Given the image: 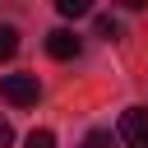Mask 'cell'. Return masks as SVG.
<instances>
[{
  "label": "cell",
  "instance_id": "cell-1",
  "mask_svg": "<svg viewBox=\"0 0 148 148\" xmlns=\"http://www.w3.org/2000/svg\"><path fill=\"white\" fill-rule=\"evenodd\" d=\"M37 74H0V97L14 106H32L37 102Z\"/></svg>",
  "mask_w": 148,
  "mask_h": 148
},
{
  "label": "cell",
  "instance_id": "cell-2",
  "mask_svg": "<svg viewBox=\"0 0 148 148\" xmlns=\"http://www.w3.org/2000/svg\"><path fill=\"white\" fill-rule=\"evenodd\" d=\"M120 139H125V148H148V106L120 111Z\"/></svg>",
  "mask_w": 148,
  "mask_h": 148
},
{
  "label": "cell",
  "instance_id": "cell-3",
  "mask_svg": "<svg viewBox=\"0 0 148 148\" xmlns=\"http://www.w3.org/2000/svg\"><path fill=\"white\" fill-rule=\"evenodd\" d=\"M46 56H51V60H74V56H79V32H69V28L46 32Z\"/></svg>",
  "mask_w": 148,
  "mask_h": 148
},
{
  "label": "cell",
  "instance_id": "cell-4",
  "mask_svg": "<svg viewBox=\"0 0 148 148\" xmlns=\"http://www.w3.org/2000/svg\"><path fill=\"white\" fill-rule=\"evenodd\" d=\"M18 51V28H9V23H0V60H9Z\"/></svg>",
  "mask_w": 148,
  "mask_h": 148
},
{
  "label": "cell",
  "instance_id": "cell-5",
  "mask_svg": "<svg viewBox=\"0 0 148 148\" xmlns=\"http://www.w3.org/2000/svg\"><path fill=\"white\" fill-rule=\"evenodd\" d=\"M56 9H60L65 18H83V14H92V5H88V0H56Z\"/></svg>",
  "mask_w": 148,
  "mask_h": 148
},
{
  "label": "cell",
  "instance_id": "cell-6",
  "mask_svg": "<svg viewBox=\"0 0 148 148\" xmlns=\"http://www.w3.org/2000/svg\"><path fill=\"white\" fill-rule=\"evenodd\" d=\"M92 28H97V37H106V42H111V37H116V32H120V28H116V18H111V14H97V18H92Z\"/></svg>",
  "mask_w": 148,
  "mask_h": 148
},
{
  "label": "cell",
  "instance_id": "cell-7",
  "mask_svg": "<svg viewBox=\"0 0 148 148\" xmlns=\"http://www.w3.org/2000/svg\"><path fill=\"white\" fill-rule=\"evenodd\" d=\"M28 148H56V134L51 130H32L28 134Z\"/></svg>",
  "mask_w": 148,
  "mask_h": 148
},
{
  "label": "cell",
  "instance_id": "cell-8",
  "mask_svg": "<svg viewBox=\"0 0 148 148\" xmlns=\"http://www.w3.org/2000/svg\"><path fill=\"white\" fill-rule=\"evenodd\" d=\"M79 148H111V134H106V130H92V134H88Z\"/></svg>",
  "mask_w": 148,
  "mask_h": 148
},
{
  "label": "cell",
  "instance_id": "cell-9",
  "mask_svg": "<svg viewBox=\"0 0 148 148\" xmlns=\"http://www.w3.org/2000/svg\"><path fill=\"white\" fill-rule=\"evenodd\" d=\"M9 143H14V125L0 116V148H9Z\"/></svg>",
  "mask_w": 148,
  "mask_h": 148
}]
</instances>
